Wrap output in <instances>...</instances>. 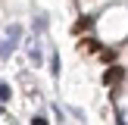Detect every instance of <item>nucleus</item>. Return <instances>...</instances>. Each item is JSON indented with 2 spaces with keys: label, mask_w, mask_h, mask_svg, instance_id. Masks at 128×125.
I'll list each match as a JSON object with an SVG mask.
<instances>
[{
  "label": "nucleus",
  "mask_w": 128,
  "mask_h": 125,
  "mask_svg": "<svg viewBox=\"0 0 128 125\" xmlns=\"http://www.w3.org/2000/svg\"><path fill=\"white\" fill-rule=\"evenodd\" d=\"M91 25H94V19H91V16H81L78 22H75V31H78V34H81V31H88V28H91Z\"/></svg>",
  "instance_id": "nucleus-3"
},
{
  "label": "nucleus",
  "mask_w": 128,
  "mask_h": 125,
  "mask_svg": "<svg viewBox=\"0 0 128 125\" xmlns=\"http://www.w3.org/2000/svg\"><path fill=\"white\" fill-rule=\"evenodd\" d=\"M0 100H12V91H10L6 81H0Z\"/></svg>",
  "instance_id": "nucleus-4"
},
{
  "label": "nucleus",
  "mask_w": 128,
  "mask_h": 125,
  "mask_svg": "<svg viewBox=\"0 0 128 125\" xmlns=\"http://www.w3.org/2000/svg\"><path fill=\"white\" fill-rule=\"evenodd\" d=\"M100 60H103V62H112V60H116V47H112V50H100Z\"/></svg>",
  "instance_id": "nucleus-5"
},
{
  "label": "nucleus",
  "mask_w": 128,
  "mask_h": 125,
  "mask_svg": "<svg viewBox=\"0 0 128 125\" xmlns=\"http://www.w3.org/2000/svg\"><path fill=\"white\" fill-rule=\"evenodd\" d=\"M122 75H125V69H119V66H110V69H106V75H103V81H106V84H119V81H122Z\"/></svg>",
  "instance_id": "nucleus-1"
},
{
  "label": "nucleus",
  "mask_w": 128,
  "mask_h": 125,
  "mask_svg": "<svg viewBox=\"0 0 128 125\" xmlns=\"http://www.w3.org/2000/svg\"><path fill=\"white\" fill-rule=\"evenodd\" d=\"M81 56H91V53H100V41H94V38H84V41L78 44Z\"/></svg>",
  "instance_id": "nucleus-2"
},
{
  "label": "nucleus",
  "mask_w": 128,
  "mask_h": 125,
  "mask_svg": "<svg viewBox=\"0 0 128 125\" xmlns=\"http://www.w3.org/2000/svg\"><path fill=\"white\" fill-rule=\"evenodd\" d=\"M31 125H50V122H47V119H41V116H34V119H31Z\"/></svg>",
  "instance_id": "nucleus-6"
}]
</instances>
